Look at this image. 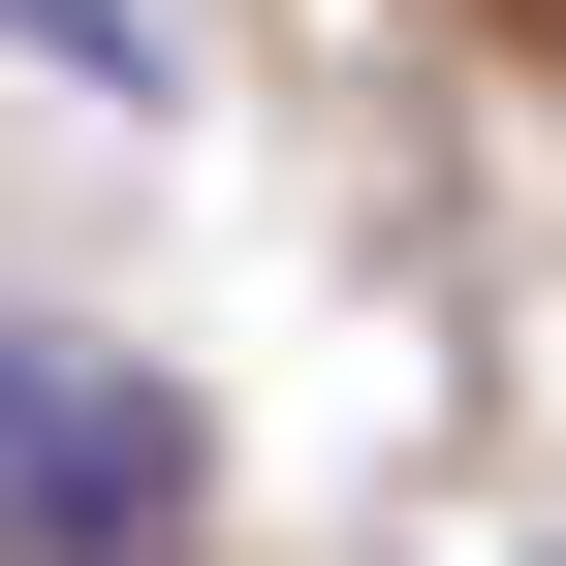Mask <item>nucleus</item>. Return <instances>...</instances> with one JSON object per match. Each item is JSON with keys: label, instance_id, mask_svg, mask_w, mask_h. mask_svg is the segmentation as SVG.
<instances>
[{"label": "nucleus", "instance_id": "nucleus-1", "mask_svg": "<svg viewBox=\"0 0 566 566\" xmlns=\"http://www.w3.org/2000/svg\"><path fill=\"white\" fill-rule=\"evenodd\" d=\"M189 535V409L126 346H0V566H158Z\"/></svg>", "mask_w": 566, "mask_h": 566}]
</instances>
